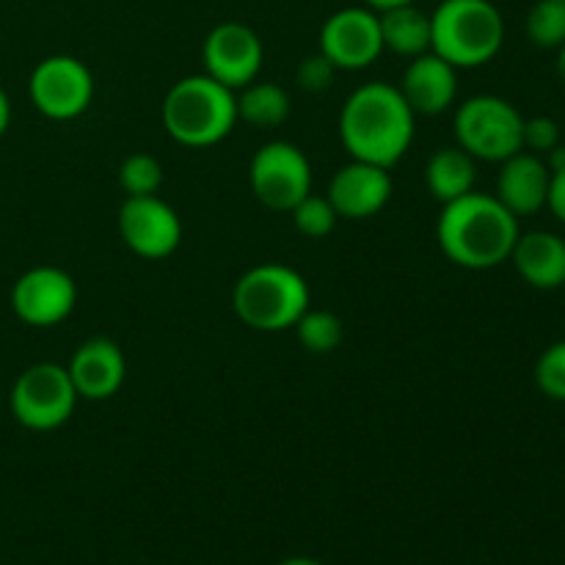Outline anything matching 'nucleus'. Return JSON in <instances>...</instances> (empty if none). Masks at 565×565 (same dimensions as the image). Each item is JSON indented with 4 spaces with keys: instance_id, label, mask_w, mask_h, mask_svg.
I'll return each instance as SVG.
<instances>
[{
    "instance_id": "1",
    "label": "nucleus",
    "mask_w": 565,
    "mask_h": 565,
    "mask_svg": "<svg viewBox=\"0 0 565 565\" xmlns=\"http://www.w3.org/2000/svg\"><path fill=\"white\" fill-rule=\"evenodd\" d=\"M414 114L401 88L373 81L359 86L340 110V141L353 160L392 169L414 143Z\"/></svg>"
},
{
    "instance_id": "2",
    "label": "nucleus",
    "mask_w": 565,
    "mask_h": 565,
    "mask_svg": "<svg viewBox=\"0 0 565 565\" xmlns=\"http://www.w3.org/2000/svg\"><path fill=\"white\" fill-rule=\"evenodd\" d=\"M519 235V218L494 193L472 191L441 204L436 221V241L445 257L467 270H489L508 263Z\"/></svg>"
},
{
    "instance_id": "3",
    "label": "nucleus",
    "mask_w": 565,
    "mask_h": 565,
    "mask_svg": "<svg viewBox=\"0 0 565 565\" xmlns=\"http://www.w3.org/2000/svg\"><path fill=\"white\" fill-rule=\"evenodd\" d=\"M160 116L177 143L204 149L221 143L235 130L237 97L210 75H191L169 88Z\"/></svg>"
},
{
    "instance_id": "4",
    "label": "nucleus",
    "mask_w": 565,
    "mask_h": 565,
    "mask_svg": "<svg viewBox=\"0 0 565 565\" xmlns=\"http://www.w3.org/2000/svg\"><path fill=\"white\" fill-rule=\"evenodd\" d=\"M505 20L491 0H441L430 14V53L456 70H475L497 58Z\"/></svg>"
},
{
    "instance_id": "5",
    "label": "nucleus",
    "mask_w": 565,
    "mask_h": 565,
    "mask_svg": "<svg viewBox=\"0 0 565 565\" xmlns=\"http://www.w3.org/2000/svg\"><path fill=\"white\" fill-rule=\"evenodd\" d=\"M235 315L254 331H285L309 309V285L296 268L263 263L248 268L232 290Z\"/></svg>"
},
{
    "instance_id": "6",
    "label": "nucleus",
    "mask_w": 565,
    "mask_h": 565,
    "mask_svg": "<svg viewBox=\"0 0 565 565\" xmlns=\"http://www.w3.org/2000/svg\"><path fill=\"white\" fill-rule=\"evenodd\" d=\"M452 125H456L458 147L467 149L475 160L502 163L524 149V116L519 114L516 105L497 94L463 99Z\"/></svg>"
},
{
    "instance_id": "7",
    "label": "nucleus",
    "mask_w": 565,
    "mask_h": 565,
    "mask_svg": "<svg viewBox=\"0 0 565 565\" xmlns=\"http://www.w3.org/2000/svg\"><path fill=\"white\" fill-rule=\"evenodd\" d=\"M77 401L81 395L72 384L70 370L55 362H39L22 370L9 395V406L17 423L28 430H39V434H47V430L70 423Z\"/></svg>"
},
{
    "instance_id": "8",
    "label": "nucleus",
    "mask_w": 565,
    "mask_h": 565,
    "mask_svg": "<svg viewBox=\"0 0 565 565\" xmlns=\"http://www.w3.org/2000/svg\"><path fill=\"white\" fill-rule=\"evenodd\" d=\"M248 185L254 199L276 213H290L312 193V163L290 141H268L254 152L248 166Z\"/></svg>"
},
{
    "instance_id": "9",
    "label": "nucleus",
    "mask_w": 565,
    "mask_h": 565,
    "mask_svg": "<svg viewBox=\"0 0 565 565\" xmlns=\"http://www.w3.org/2000/svg\"><path fill=\"white\" fill-rule=\"evenodd\" d=\"M33 108L53 121H70L86 114L94 99V77L75 55H50L39 61L28 81Z\"/></svg>"
},
{
    "instance_id": "10",
    "label": "nucleus",
    "mask_w": 565,
    "mask_h": 565,
    "mask_svg": "<svg viewBox=\"0 0 565 565\" xmlns=\"http://www.w3.org/2000/svg\"><path fill=\"white\" fill-rule=\"evenodd\" d=\"M320 53L337 70H367L384 53L379 11L367 6H348L334 11L320 28Z\"/></svg>"
},
{
    "instance_id": "11",
    "label": "nucleus",
    "mask_w": 565,
    "mask_h": 565,
    "mask_svg": "<svg viewBox=\"0 0 565 565\" xmlns=\"http://www.w3.org/2000/svg\"><path fill=\"white\" fill-rule=\"evenodd\" d=\"M263 58V39L243 22H221L207 33L202 44L204 75L224 83L232 92H241L243 86L257 81Z\"/></svg>"
},
{
    "instance_id": "12",
    "label": "nucleus",
    "mask_w": 565,
    "mask_h": 565,
    "mask_svg": "<svg viewBox=\"0 0 565 565\" xmlns=\"http://www.w3.org/2000/svg\"><path fill=\"white\" fill-rule=\"evenodd\" d=\"M119 235L132 254L166 259L180 248L182 221L171 204L154 196H127L119 207Z\"/></svg>"
},
{
    "instance_id": "13",
    "label": "nucleus",
    "mask_w": 565,
    "mask_h": 565,
    "mask_svg": "<svg viewBox=\"0 0 565 565\" xmlns=\"http://www.w3.org/2000/svg\"><path fill=\"white\" fill-rule=\"evenodd\" d=\"M77 303V285L66 270L39 265L25 270L11 287V309L25 326L50 329L64 323Z\"/></svg>"
},
{
    "instance_id": "14",
    "label": "nucleus",
    "mask_w": 565,
    "mask_h": 565,
    "mask_svg": "<svg viewBox=\"0 0 565 565\" xmlns=\"http://www.w3.org/2000/svg\"><path fill=\"white\" fill-rule=\"evenodd\" d=\"M329 202L340 218L364 221L379 215L392 199V174L384 166L351 160L329 182Z\"/></svg>"
},
{
    "instance_id": "15",
    "label": "nucleus",
    "mask_w": 565,
    "mask_h": 565,
    "mask_svg": "<svg viewBox=\"0 0 565 565\" xmlns=\"http://www.w3.org/2000/svg\"><path fill=\"white\" fill-rule=\"evenodd\" d=\"M66 370L83 401H108L125 386L127 359L114 340L92 337L77 345Z\"/></svg>"
},
{
    "instance_id": "16",
    "label": "nucleus",
    "mask_w": 565,
    "mask_h": 565,
    "mask_svg": "<svg viewBox=\"0 0 565 565\" xmlns=\"http://www.w3.org/2000/svg\"><path fill=\"white\" fill-rule=\"evenodd\" d=\"M397 88L414 114H445L458 97V70L436 53H423L412 58Z\"/></svg>"
},
{
    "instance_id": "17",
    "label": "nucleus",
    "mask_w": 565,
    "mask_h": 565,
    "mask_svg": "<svg viewBox=\"0 0 565 565\" xmlns=\"http://www.w3.org/2000/svg\"><path fill=\"white\" fill-rule=\"evenodd\" d=\"M552 171L541 154L516 152L513 158L502 160L500 174H497V193L494 196L511 210L516 218L522 215H535L546 207L550 196Z\"/></svg>"
},
{
    "instance_id": "18",
    "label": "nucleus",
    "mask_w": 565,
    "mask_h": 565,
    "mask_svg": "<svg viewBox=\"0 0 565 565\" xmlns=\"http://www.w3.org/2000/svg\"><path fill=\"white\" fill-rule=\"evenodd\" d=\"M511 263L535 290H557L565 285V241L555 232H522L511 252Z\"/></svg>"
},
{
    "instance_id": "19",
    "label": "nucleus",
    "mask_w": 565,
    "mask_h": 565,
    "mask_svg": "<svg viewBox=\"0 0 565 565\" xmlns=\"http://www.w3.org/2000/svg\"><path fill=\"white\" fill-rule=\"evenodd\" d=\"M475 180H478L475 158L461 147L436 149L425 163V185H428L430 196L439 199L441 204L472 193Z\"/></svg>"
},
{
    "instance_id": "20",
    "label": "nucleus",
    "mask_w": 565,
    "mask_h": 565,
    "mask_svg": "<svg viewBox=\"0 0 565 565\" xmlns=\"http://www.w3.org/2000/svg\"><path fill=\"white\" fill-rule=\"evenodd\" d=\"M379 20L384 50H392L403 58L430 53V14L417 9V3L379 11Z\"/></svg>"
},
{
    "instance_id": "21",
    "label": "nucleus",
    "mask_w": 565,
    "mask_h": 565,
    "mask_svg": "<svg viewBox=\"0 0 565 565\" xmlns=\"http://www.w3.org/2000/svg\"><path fill=\"white\" fill-rule=\"evenodd\" d=\"M235 97L237 119L257 130H274V127L285 125L290 116V94L276 83L252 81L241 92H235Z\"/></svg>"
},
{
    "instance_id": "22",
    "label": "nucleus",
    "mask_w": 565,
    "mask_h": 565,
    "mask_svg": "<svg viewBox=\"0 0 565 565\" xmlns=\"http://www.w3.org/2000/svg\"><path fill=\"white\" fill-rule=\"evenodd\" d=\"M292 329H296L301 345L309 353H318V356L334 353L342 345V337H345L342 320L329 309H307Z\"/></svg>"
},
{
    "instance_id": "23",
    "label": "nucleus",
    "mask_w": 565,
    "mask_h": 565,
    "mask_svg": "<svg viewBox=\"0 0 565 565\" xmlns=\"http://www.w3.org/2000/svg\"><path fill=\"white\" fill-rule=\"evenodd\" d=\"M527 39L541 50L565 44V0H539L527 14Z\"/></svg>"
},
{
    "instance_id": "24",
    "label": "nucleus",
    "mask_w": 565,
    "mask_h": 565,
    "mask_svg": "<svg viewBox=\"0 0 565 565\" xmlns=\"http://www.w3.org/2000/svg\"><path fill=\"white\" fill-rule=\"evenodd\" d=\"M119 185L127 196H154L163 185V166L152 154H130L119 166Z\"/></svg>"
},
{
    "instance_id": "25",
    "label": "nucleus",
    "mask_w": 565,
    "mask_h": 565,
    "mask_svg": "<svg viewBox=\"0 0 565 565\" xmlns=\"http://www.w3.org/2000/svg\"><path fill=\"white\" fill-rule=\"evenodd\" d=\"M290 218L292 226H296L303 237H326L334 232L340 215L331 207L329 196H315V193H309V196H303L301 202L290 210Z\"/></svg>"
},
{
    "instance_id": "26",
    "label": "nucleus",
    "mask_w": 565,
    "mask_h": 565,
    "mask_svg": "<svg viewBox=\"0 0 565 565\" xmlns=\"http://www.w3.org/2000/svg\"><path fill=\"white\" fill-rule=\"evenodd\" d=\"M535 384L552 401L565 403V340L552 342L535 362Z\"/></svg>"
},
{
    "instance_id": "27",
    "label": "nucleus",
    "mask_w": 565,
    "mask_h": 565,
    "mask_svg": "<svg viewBox=\"0 0 565 565\" xmlns=\"http://www.w3.org/2000/svg\"><path fill=\"white\" fill-rule=\"evenodd\" d=\"M524 152L533 154H550L552 149L561 143V125H557L552 116H533V119H524Z\"/></svg>"
},
{
    "instance_id": "28",
    "label": "nucleus",
    "mask_w": 565,
    "mask_h": 565,
    "mask_svg": "<svg viewBox=\"0 0 565 565\" xmlns=\"http://www.w3.org/2000/svg\"><path fill=\"white\" fill-rule=\"evenodd\" d=\"M337 72L340 70H337V66L331 64V61L318 50V53L309 55V58H303L301 64H298L296 83L303 88V92L320 94V92H326L331 83H334Z\"/></svg>"
},
{
    "instance_id": "29",
    "label": "nucleus",
    "mask_w": 565,
    "mask_h": 565,
    "mask_svg": "<svg viewBox=\"0 0 565 565\" xmlns=\"http://www.w3.org/2000/svg\"><path fill=\"white\" fill-rule=\"evenodd\" d=\"M546 207L552 210L561 224H565V169L552 171V182H550V196H546Z\"/></svg>"
},
{
    "instance_id": "30",
    "label": "nucleus",
    "mask_w": 565,
    "mask_h": 565,
    "mask_svg": "<svg viewBox=\"0 0 565 565\" xmlns=\"http://www.w3.org/2000/svg\"><path fill=\"white\" fill-rule=\"evenodd\" d=\"M9 125H11V99H9V94L0 88V136L9 130Z\"/></svg>"
},
{
    "instance_id": "31",
    "label": "nucleus",
    "mask_w": 565,
    "mask_h": 565,
    "mask_svg": "<svg viewBox=\"0 0 565 565\" xmlns=\"http://www.w3.org/2000/svg\"><path fill=\"white\" fill-rule=\"evenodd\" d=\"M408 3H417V0H364V6L373 11H386V9H395V6H408Z\"/></svg>"
},
{
    "instance_id": "32",
    "label": "nucleus",
    "mask_w": 565,
    "mask_h": 565,
    "mask_svg": "<svg viewBox=\"0 0 565 565\" xmlns=\"http://www.w3.org/2000/svg\"><path fill=\"white\" fill-rule=\"evenodd\" d=\"M276 565H323V563L315 561V557H287V561H281Z\"/></svg>"
},
{
    "instance_id": "33",
    "label": "nucleus",
    "mask_w": 565,
    "mask_h": 565,
    "mask_svg": "<svg viewBox=\"0 0 565 565\" xmlns=\"http://www.w3.org/2000/svg\"><path fill=\"white\" fill-rule=\"evenodd\" d=\"M557 75H561V81L565 83V44L557 47Z\"/></svg>"
}]
</instances>
